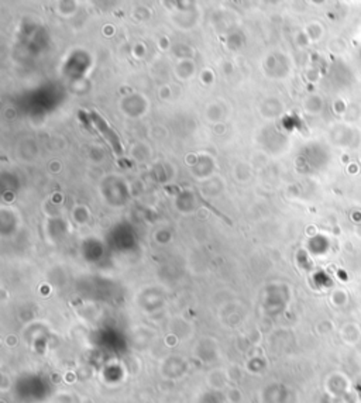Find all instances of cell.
Listing matches in <instances>:
<instances>
[{
  "mask_svg": "<svg viewBox=\"0 0 361 403\" xmlns=\"http://www.w3.org/2000/svg\"><path fill=\"white\" fill-rule=\"evenodd\" d=\"M95 123H96V126H98V127L102 130V133H103V134L107 137V140L110 141V144L115 147V150H116L117 153L119 154L122 153V147H120L119 138H117L116 134L112 131L110 128H107V126H106V123H104L103 119H102V117H99V116H95Z\"/></svg>",
  "mask_w": 361,
  "mask_h": 403,
  "instance_id": "6da1fadb",
  "label": "cell"
}]
</instances>
